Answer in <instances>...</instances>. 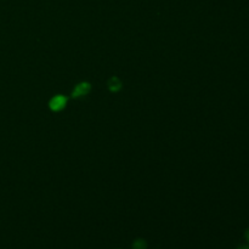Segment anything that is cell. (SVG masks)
I'll return each instance as SVG.
<instances>
[{
  "instance_id": "obj_1",
  "label": "cell",
  "mask_w": 249,
  "mask_h": 249,
  "mask_svg": "<svg viewBox=\"0 0 249 249\" xmlns=\"http://www.w3.org/2000/svg\"><path fill=\"white\" fill-rule=\"evenodd\" d=\"M66 104H67V99H66L65 96H62V95H57V96H55L51 99L49 106H50V108L53 109V111L57 112V111H61V109L65 108Z\"/></svg>"
},
{
  "instance_id": "obj_2",
  "label": "cell",
  "mask_w": 249,
  "mask_h": 249,
  "mask_svg": "<svg viewBox=\"0 0 249 249\" xmlns=\"http://www.w3.org/2000/svg\"><path fill=\"white\" fill-rule=\"evenodd\" d=\"M90 91V84L87 82H83V83H79L78 85H75L74 90H73L72 92V96L73 97H82V96H85V95L89 94Z\"/></svg>"
},
{
  "instance_id": "obj_3",
  "label": "cell",
  "mask_w": 249,
  "mask_h": 249,
  "mask_svg": "<svg viewBox=\"0 0 249 249\" xmlns=\"http://www.w3.org/2000/svg\"><path fill=\"white\" fill-rule=\"evenodd\" d=\"M121 88H122V83L117 77H112L111 79L108 80V89L111 90V91L116 92L118 91V90H121Z\"/></svg>"
},
{
  "instance_id": "obj_4",
  "label": "cell",
  "mask_w": 249,
  "mask_h": 249,
  "mask_svg": "<svg viewBox=\"0 0 249 249\" xmlns=\"http://www.w3.org/2000/svg\"><path fill=\"white\" fill-rule=\"evenodd\" d=\"M133 249H146V242L143 240H136L133 243Z\"/></svg>"
},
{
  "instance_id": "obj_5",
  "label": "cell",
  "mask_w": 249,
  "mask_h": 249,
  "mask_svg": "<svg viewBox=\"0 0 249 249\" xmlns=\"http://www.w3.org/2000/svg\"><path fill=\"white\" fill-rule=\"evenodd\" d=\"M238 249H249V246H242V247H240Z\"/></svg>"
},
{
  "instance_id": "obj_6",
  "label": "cell",
  "mask_w": 249,
  "mask_h": 249,
  "mask_svg": "<svg viewBox=\"0 0 249 249\" xmlns=\"http://www.w3.org/2000/svg\"><path fill=\"white\" fill-rule=\"evenodd\" d=\"M246 238H247L248 242H249V230L247 231V232H246Z\"/></svg>"
}]
</instances>
